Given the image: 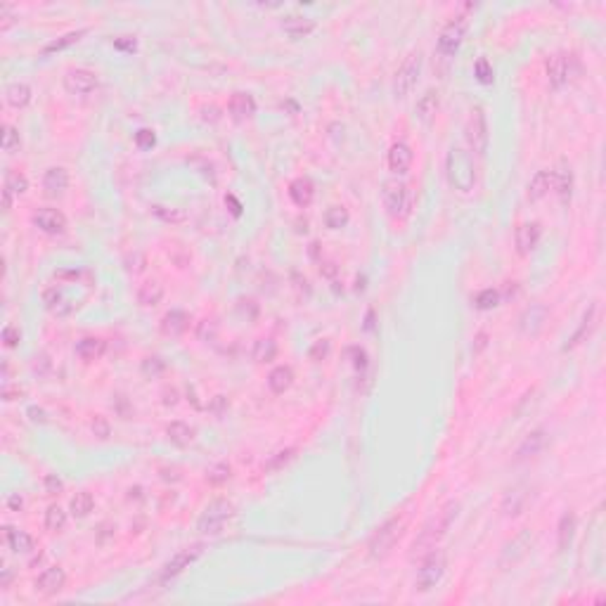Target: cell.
I'll return each mask as SVG.
<instances>
[{
    "mask_svg": "<svg viewBox=\"0 0 606 606\" xmlns=\"http://www.w3.org/2000/svg\"><path fill=\"white\" fill-rule=\"evenodd\" d=\"M403 531H405V516H391L384 526H379L374 535L370 538V556L372 559H384L386 554L393 549V545L401 540Z\"/></svg>",
    "mask_w": 606,
    "mask_h": 606,
    "instance_id": "5b68a950",
    "label": "cell"
},
{
    "mask_svg": "<svg viewBox=\"0 0 606 606\" xmlns=\"http://www.w3.org/2000/svg\"><path fill=\"white\" fill-rule=\"evenodd\" d=\"M163 403H166V405H176L178 403V391L176 389H171V391H163Z\"/></svg>",
    "mask_w": 606,
    "mask_h": 606,
    "instance_id": "94428289",
    "label": "cell"
},
{
    "mask_svg": "<svg viewBox=\"0 0 606 606\" xmlns=\"http://www.w3.org/2000/svg\"><path fill=\"white\" fill-rule=\"evenodd\" d=\"M531 545H533V533L528 531V528H523V531L518 533L516 538H512L509 543L505 545V549H502V556H500V566H502V569L518 564V561H521L523 556L528 554Z\"/></svg>",
    "mask_w": 606,
    "mask_h": 606,
    "instance_id": "4fadbf2b",
    "label": "cell"
},
{
    "mask_svg": "<svg viewBox=\"0 0 606 606\" xmlns=\"http://www.w3.org/2000/svg\"><path fill=\"white\" fill-rule=\"evenodd\" d=\"M474 74H476V79L481 81L483 85L493 83V79H495L493 67H490V62H488V59H485V57L476 59V64H474Z\"/></svg>",
    "mask_w": 606,
    "mask_h": 606,
    "instance_id": "7dc6e473",
    "label": "cell"
},
{
    "mask_svg": "<svg viewBox=\"0 0 606 606\" xmlns=\"http://www.w3.org/2000/svg\"><path fill=\"white\" fill-rule=\"evenodd\" d=\"M31 223L46 234H62L67 230V216L59 209H50V206H43V209L34 211Z\"/></svg>",
    "mask_w": 606,
    "mask_h": 606,
    "instance_id": "5bb4252c",
    "label": "cell"
},
{
    "mask_svg": "<svg viewBox=\"0 0 606 606\" xmlns=\"http://www.w3.org/2000/svg\"><path fill=\"white\" fill-rule=\"evenodd\" d=\"M92 431H95L97 438H109V422L105 417H95L92 419Z\"/></svg>",
    "mask_w": 606,
    "mask_h": 606,
    "instance_id": "db71d44e",
    "label": "cell"
},
{
    "mask_svg": "<svg viewBox=\"0 0 606 606\" xmlns=\"http://www.w3.org/2000/svg\"><path fill=\"white\" fill-rule=\"evenodd\" d=\"M228 112L234 121H247L256 114V100L249 92H232L230 102H228Z\"/></svg>",
    "mask_w": 606,
    "mask_h": 606,
    "instance_id": "44dd1931",
    "label": "cell"
},
{
    "mask_svg": "<svg viewBox=\"0 0 606 606\" xmlns=\"http://www.w3.org/2000/svg\"><path fill=\"white\" fill-rule=\"evenodd\" d=\"M92 507H95V500H92V495L88 493V490L76 493L72 502H69V512H72L76 518H85L92 512Z\"/></svg>",
    "mask_w": 606,
    "mask_h": 606,
    "instance_id": "74e56055",
    "label": "cell"
},
{
    "mask_svg": "<svg viewBox=\"0 0 606 606\" xmlns=\"http://www.w3.org/2000/svg\"><path fill=\"white\" fill-rule=\"evenodd\" d=\"M320 272H322V275H327V277H334L336 275V265L334 263H322Z\"/></svg>",
    "mask_w": 606,
    "mask_h": 606,
    "instance_id": "be15d7a7",
    "label": "cell"
},
{
    "mask_svg": "<svg viewBox=\"0 0 606 606\" xmlns=\"http://www.w3.org/2000/svg\"><path fill=\"white\" fill-rule=\"evenodd\" d=\"M19 339H21V332L14 325H8L3 330V343H5V348H17L19 346Z\"/></svg>",
    "mask_w": 606,
    "mask_h": 606,
    "instance_id": "f907efd6",
    "label": "cell"
},
{
    "mask_svg": "<svg viewBox=\"0 0 606 606\" xmlns=\"http://www.w3.org/2000/svg\"><path fill=\"white\" fill-rule=\"evenodd\" d=\"M43 483H46V490H48V493H50V495H57V493H62V488H64V483L59 481V478L54 476V474H48V476H46V481H43Z\"/></svg>",
    "mask_w": 606,
    "mask_h": 606,
    "instance_id": "11a10c76",
    "label": "cell"
},
{
    "mask_svg": "<svg viewBox=\"0 0 606 606\" xmlns=\"http://www.w3.org/2000/svg\"><path fill=\"white\" fill-rule=\"evenodd\" d=\"M163 370V363L159 358H147V363H145V374H156V372H161Z\"/></svg>",
    "mask_w": 606,
    "mask_h": 606,
    "instance_id": "680465c9",
    "label": "cell"
},
{
    "mask_svg": "<svg viewBox=\"0 0 606 606\" xmlns=\"http://www.w3.org/2000/svg\"><path fill=\"white\" fill-rule=\"evenodd\" d=\"M19 145H21V140H19V130L14 128V125L5 123V125H3V150L8 152V154H12V152H17V150H19Z\"/></svg>",
    "mask_w": 606,
    "mask_h": 606,
    "instance_id": "f6af8a7d",
    "label": "cell"
},
{
    "mask_svg": "<svg viewBox=\"0 0 606 606\" xmlns=\"http://www.w3.org/2000/svg\"><path fill=\"white\" fill-rule=\"evenodd\" d=\"M43 303H46V308L50 310L52 315H57V318H67V315L74 313V305L67 299V294L62 292V289L57 287H50L46 289V294H43Z\"/></svg>",
    "mask_w": 606,
    "mask_h": 606,
    "instance_id": "ffe728a7",
    "label": "cell"
},
{
    "mask_svg": "<svg viewBox=\"0 0 606 606\" xmlns=\"http://www.w3.org/2000/svg\"><path fill=\"white\" fill-rule=\"evenodd\" d=\"M545 445H547V431H545V429L531 431V434L521 441V445L516 447V462L531 460V457L540 455Z\"/></svg>",
    "mask_w": 606,
    "mask_h": 606,
    "instance_id": "d6986e66",
    "label": "cell"
},
{
    "mask_svg": "<svg viewBox=\"0 0 606 606\" xmlns=\"http://www.w3.org/2000/svg\"><path fill=\"white\" fill-rule=\"evenodd\" d=\"M554 190V173L552 171H540L535 173L533 180L528 183V199L538 201L543 199L545 194H549Z\"/></svg>",
    "mask_w": 606,
    "mask_h": 606,
    "instance_id": "4dcf8cb0",
    "label": "cell"
},
{
    "mask_svg": "<svg viewBox=\"0 0 606 606\" xmlns=\"http://www.w3.org/2000/svg\"><path fill=\"white\" fill-rule=\"evenodd\" d=\"M576 526H578V518L573 512H566L559 521V549L566 552L573 543V535H576Z\"/></svg>",
    "mask_w": 606,
    "mask_h": 606,
    "instance_id": "d590c367",
    "label": "cell"
},
{
    "mask_svg": "<svg viewBox=\"0 0 606 606\" xmlns=\"http://www.w3.org/2000/svg\"><path fill=\"white\" fill-rule=\"evenodd\" d=\"M12 199H14V194H12V192H8V190L3 188V209H5V211L12 209Z\"/></svg>",
    "mask_w": 606,
    "mask_h": 606,
    "instance_id": "6125c7cd",
    "label": "cell"
},
{
    "mask_svg": "<svg viewBox=\"0 0 606 606\" xmlns=\"http://www.w3.org/2000/svg\"><path fill=\"white\" fill-rule=\"evenodd\" d=\"M29 414H31V419H34V422H41V424H46L48 422V414H46V410H43V407H29Z\"/></svg>",
    "mask_w": 606,
    "mask_h": 606,
    "instance_id": "91938a15",
    "label": "cell"
},
{
    "mask_svg": "<svg viewBox=\"0 0 606 606\" xmlns=\"http://www.w3.org/2000/svg\"><path fill=\"white\" fill-rule=\"evenodd\" d=\"M188 327H190V315L185 313V310H171V313H166L161 320V332L168 336L185 334Z\"/></svg>",
    "mask_w": 606,
    "mask_h": 606,
    "instance_id": "f1b7e54d",
    "label": "cell"
},
{
    "mask_svg": "<svg viewBox=\"0 0 606 606\" xmlns=\"http://www.w3.org/2000/svg\"><path fill=\"white\" fill-rule=\"evenodd\" d=\"M46 528L50 533H62L67 528V512L59 505H50L46 512Z\"/></svg>",
    "mask_w": 606,
    "mask_h": 606,
    "instance_id": "ab89813d",
    "label": "cell"
},
{
    "mask_svg": "<svg viewBox=\"0 0 606 606\" xmlns=\"http://www.w3.org/2000/svg\"><path fill=\"white\" fill-rule=\"evenodd\" d=\"M445 176L452 190L462 194L472 192L476 185V166H474L472 154L462 147H452L445 156Z\"/></svg>",
    "mask_w": 606,
    "mask_h": 606,
    "instance_id": "7a4b0ae2",
    "label": "cell"
},
{
    "mask_svg": "<svg viewBox=\"0 0 606 606\" xmlns=\"http://www.w3.org/2000/svg\"><path fill=\"white\" fill-rule=\"evenodd\" d=\"M348 221H351V214L343 204H334L325 211V225L330 230H341V228L348 225Z\"/></svg>",
    "mask_w": 606,
    "mask_h": 606,
    "instance_id": "8d00e7d4",
    "label": "cell"
},
{
    "mask_svg": "<svg viewBox=\"0 0 606 606\" xmlns=\"http://www.w3.org/2000/svg\"><path fill=\"white\" fill-rule=\"evenodd\" d=\"M277 358V343L272 339H259L254 346V360L256 363H272Z\"/></svg>",
    "mask_w": 606,
    "mask_h": 606,
    "instance_id": "7bdbcfd3",
    "label": "cell"
},
{
    "mask_svg": "<svg viewBox=\"0 0 606 606\" xmlns=\"http://www.w3.org/2000/svg\"><path fill=\"white\" fill-rule=\"evenodd\" d=\"M64 583H67V571L62 566H50L36 578V592L43 597H52V594L62 592Z\"/></svg>",
    "mask_w": 606,
    "mask_h": 606,
    "instance_id": "2e32d148",
    "label": "cell"
},
{
    "mask_svg": "<svg viewBox=\"0 0 606 606\" xmlns=\"http://www.w3.org/2000/svg\"><path fill=\"white\" fill-rule=\"evenodd\" d=\"M327 353H330V341L327 339H320V341H315L313 343V348H310V360H315V363H320V360H325L327 358Z\"/></svg>",
    "mask_w": 606,
    "mask_h": 606,
    "instance_id": "816d5d0a",
    "label": "cell"
},
{
    "mask_svg": "<svg viewBox=\"0 0 606 606\" xmlns=\"http://www.w3.org/2000/svg\"><path fill=\"white\" fill-rule=\"evenodd\" d=\"M105 348H107V343L102 339H97V336H85V339H81L79 343H76V356L83 360V363H95V360L102 358Z\"/></svg>",
    "mask_w": 606,
    "mask_h": 606,
    "instance_id": "f546056e",
    "label": "cell"
},
{
    "mask_svg": "<svg viewBox=\"0 0 606 606\" xmlns=\"http://www.w3.org/2000/svg\"><path fill=\"white\" fill-rule=\"evenodd\" d=\"M412 159H414V154H412L410 145H405V143L391 145L389 156H386L391 173H396V176H405V173L410 171V166H412Z\"/></svg>",
    "mask_w": 606,
    "mask_h": 606,
    "instance_id": "ac0fdd59",
    "label": "cell"
},
{
    "mask_svg": "<svg viewBox=\"0 0 606 606\" xmlns=\"http://www.w3.org/2000/svg\"><path fill=\"white\" fill-rule=\"evenodd\" d=\"M5 540H8L10 549H12L14 554H31L36 549L34 535H29L26 531H19V528H12V526L5 528Z\"/></svg>",
    "mask_w": 606,
    "mask_h": 606,
    "instance_id": "d4e9b609",
    "label": "cell"
},
{
    "mask_svg": "<svg viewBox=\"0 0 606 606\" xmlns=\"http://www.w3.org/2000/svg\"><path fill=\"white\" fill-rule=\"evenodd\" d=\"M294 384V370L289 365H277L270 374H267V389H270L275 396H282L285 391L292 389Z\"/></svg>",
    "mask_w": 606,
    "mask_h": 606,
    "instance_id": "4316f807",
    "label": "cell"
},
{
    "mask_svg": "<svg viewBox=\"0 0 606 606\" xmlns=\"http://www.w3.org/2000/svg\"><path fill=\"white\" fill-rule=\"evenodd\" d=\"M540 234H543V230H540L538 223H521L514 232L516 254L528 256L531 251H535V247H538V242H540Z\"/></svg>",
    "mask_w": 606,
    "mask_h": 606,
    "instance_id": "e0dca14e",
    "label": "cell"
},
{
    "mask_svg": "<svg viewBox=\"0 0 606 606\" xmlns=\"http://www.w3.org/2000/svg\"><path fill=\"white\" fill-rule=\"evenodd\" d=\"M381 201H384V209L391 218H407L412 211L414 196L410 185L393 178L381 185Z\"/></svg>",
    "mask_w": 606,
    "mask_h": 606,
    "instance_id": "3957f363",
    "label": "cell"
},
{
    "mask_svg": "<svg viewBox=\"0 0 606 606\" xmlns=\"http://www.w3.org/2000/svg\"><path fill=\"white\" fill-rule=\"evenodd\" d=\"M282 29H285V34L292 38V41H301V38H305L308 34H313V31H315V21L308 19V17L292 14V17L282 19Z\"/></svg>",
    "mask_w": 606,
    "mask_h": 606,
    "instance_id": "484cf974",
    "label": "cell"
},
{
    "mask_svg": "<svg viewBox=\"0 0 606 606\" xmlns=\"http://www.w3.org/2000/svg\"><path fill=\"white\" fill-rule=\"evenodd\" d=\"M69 188V173L62 166H52L43 176V190L48 196H62Z\"/></svg>",
    "mask_w": 606,
    "mask_h": 606,
    "instance_id": "7402d4cb",
    "label": "cell"
},
{
    "mask_svg": "<svg viewBox=\"0 0 606 606\" xmlns=\"http://www.w3.org/2000/svg\"><path fill=\"white\" fill-rule=\"evenodd\" d=\"M10 580H12V571H10V569H3V578H0V587L8 589Z\"/></svg>",
    "mask_w": 606,
    "mask_h": 606,
    "instance_id": "03108f58",
    "label": "cell"
},
{
    "mask_svg": "<svg viewBox=\"0 0 606 606\" xmlns=\"http://www.w3.org/2000/svg\"><path fill=\"white\" fill-rule=\"evenodd\" d=\"M14 19H17L14 10L10 5H0V31H8L14 24Z\"/></svg>",
    "mask_w": 606,
    "mask_h": 606,
    "instance_id": "f5cc1de1",
    "label": "cell"
},
{
    "mask_svg": "<svg viewBox=\"0 0 606 606\" xmlns=\"http://www.w3.org/2000/svg\"><path fill=\"white\" fill-rule=\"evenodd\" d=\"M552 173H554V192L559 194L561 201H569L571 192H573V173H571V168H559V171H552Z\"/></svg>",
    "mask_w": 606,
    "mask_h": 606,
    "instance_id": "f35d334b",
    "label": "cell"
},
{
    "mask_svg": "<svg viewBox=\"0 0 606 606\" xmlns=\"http://www.w3.org/2000/svg\"><path fill=\"white\" fill-rule=\"evenodd\" d=\"M8 505H10V509L19 512V509H21V505H24V500H21L19 495H12V498L8 500Z\"/></svg>",
    "mask_w": 606,
    "mask_h": 606,
    "instance_id": "e7e4bbea",
    "label": "cell"
},
{
    "mask_svg": "<svg viewBox=\"0 0 606 606\" xmlns=\"http://www.w3.org/2000/svg\"><path fill=\"white\" fill-rule=\"evenodd\" d=\"M289 196H292V201L299 206V209H305V206L313 204L315 199V185L310 178H296L292 180V185H289Z\"/></svg>",
    "mask_w": 606,
    "mask_h": 606,
    "instance_id": "cb8c5ba5",
    "label": "cell"
},
{
    "mask_svg": "<svg viewBox=\"0 0 606 606\" xmlns=\"http://www.w3.org/2000/svg\"><path fill=\"white\" fill-rule=\"evenodd\" d=\"M294 452H296L294 447H287V450L275 452V455L270 457V462L265 464V472H277V469L287 467V464L294 460Z\"/></svg>",
    "mask_w": 606,
    "mask_h": 606,
    "instance_id": "bcb514c9",
    "label": "cell"
},
{
    "mask_svg": "<svg viewBox=\"0 0 606 606\" xmlns=\"http://www.w3.org/2000/svg\"><path fill=\"white\" fill-rule=\"evenodd\" d=\"M163 299V287L156 280H150L145 285H140L138 289V303L145 305V308H152V305L161 303Z\"/></svg>",
    "mask_w": 606,
    "mask_h": 606,
    "instance_id": "e575fe53",
    "label": "cell"
},
{
    "mask_svg": "<svg viewBox=\"0 0 606 606\" xmlns=\"http://www.w3.org/2000/svg\"><path fill=\"white\" fill-rule=\"evenodd\" d=\"M97 85H100L97 74L90 72V69H85V67L69 69V72L64 74V90H67L69 95L85 97V95H90V92H95Z\"/></svg>",
    "mask_w": 606,
    "mask_h": 606,
    "instance_id": "8fae6325",
    "label": "cell"
},
{
    "mask_svg": "<svg viewBox=\"0 0 606 606\" xmlns=\"http://www.w3.org/2000/svg\"><path fill=\"white\" fill-rule=\"evenodd\" d=\"M447 569V556L443 549H431L427 556H422V564L417 569V578H414V589L417 592H431L445 576Z\"/></svg>",
    "mask_w": 606,
    "mask_h": 606,
    "instance_id": "277c9868",
    "label": "cell"
},
{
    "mask_svg": "<svg viewBox=\"0 0 606 606\" xmlns=\"http://www.w3.org/2000/svg\"><path fill=\"white\" fill-rule=\"evenodd\" d=\"M545 320H547V308H545V305H540V303H535V305H531V308L523 310L521 325H518V327H521L523 334L535 336L545 327Z\"/></svg>",
    "mask_w": 606,
    "mask_h": 606,
    "instance_id": "603a6c76",
    "label": "cell"
},
{
    "mask_svg": "<svg viewBox=\"0 0 606 606\" xmlns=\"http://www.w3.org/2000/svg\"><path fill=\"white\" fill-rule=\"evenodd\" d=\"M154 143H156L154 130H150V128H140L138 133H135V145H138L140 150H152V147H154Z\"/></svg>",
    "mask_w": 606,
    "mask_h": 606,
    "instance_id": "681fc988",
    "label": "cell"
},
{
    "mask_svg": "<svg viewBox=\"0 0 606 606\" xmlns=\"http://www.w3.org/2000/svg\"><path fill=\"white\" fill-rule=\"evenodd\" d=\"M152 211H154V214L159 216V218H163V221H171V223L183 221V218H185L183 214H180V211H163V206H154Z\"/></svg>",
    "mask_w": 606,
    "mask_h": 606,
    "instance_id": "9f6ffc18",
    "label": "cell"
},
{
    "mask_svg": "<svg viewBox=\"0 0 606 606\" xmlns=\"http://www.w3.org/2000/svg\"><path fill=\"white\" fill-rule=\"evenodd\" d=\"M114 48H117V50H128V52H133V50H135V38H130V36L119 38V41H114Z\"/></svg>",
    "mask_w": 606,
    "mask_h": 606,
    "instance_id": "6f0895ef",
    "label": "cell"
},
{
    "mask_svg": "<svg viewBox=\"0 0 606 606\" xmlns=\"http://www.w3.org/2000/svg\"><path fill=\"white\" fill-rule=\"evenodd\" d=\"M419 74H422V52L412 50L405 59H403V64L396 72V79H393V92H396V97L405 100V97L414 90V85H417Z\"/></svg>",
    "mask_w": 606,
    "mask_h": 606,
    "instance_id": "ba28073f",
    "label": "cell"
},
{
    "mask_svg": "<svg viewBox=\"0 0 606 606\" xmlns=\"http://www.w3.org/2000/svg\"><path fill=\"white\" fill-rule=\"evenodd\" d=\"M464 138H467V145L474 154H485L488 150V121H485V112L483 107H474L469 112L467 119V128H464Z\"/></svg>",
    "mask_w": 606,
    "mask_h": 606,
    "instance_id": "9c48e42d",
    "label": "cell"
},
{
    "mask_svg": "<svg viewBox=\"0 0 606 606\" xmlns=\"http://www.w3.org/2000/svg\"><path fill=\"white\" fill-rule=\"evenodd\" d=\"M31 97H34V92H31V85L29 83H10L8 90H5V100H8L10 107L14 109H24L26 105L31 102Z\"/></svg>",
    "mask_w": 606,
    "mask_h": 606,
    "instance_id": "d6a6232c",
    "label": "cell"
},
{
    "mask_svg": "<svg viewBox=\"0 0 606 606\" xmlns=\"http://www.w3.org/2000/svg\"><path fill=\"white\" fill-rule=\"evenodd\" d=\"M498 303H500L498 289H481V292L476 294V299H474V305H476L478 310H493Z\"/></svg>",
    "mask_w": 606,
    "mask_h": 606,
    "instance_id": "ee69618b",
    "label": "cell"
},
{
    "mask_svg": "<svg viewBox=\"0 0 606 606\" xmlns=\"http://www.w3.org/2000/svg\"><path fill=\"white\" fill-rule=\"evenodd\" d=\"M225 201H230V204H232V214H234V216H239V204H237V201H234V196H228Z\"/></svg>",
    "mask_w": 606,
    "mask_h": 606,
    "instance_id": "003e7915",
    "label": "cell"
},
{
    "mask_svg": "<svg viewBox=\"0 0 606 606\" xmlns=\"http://www.w3.org/2000/svg\"><path fill=\"white\" fill-rule=\"evenodd\" d=\"M8 192H12L14 196H21L26 194V190H29V180H26L24 173L19 171H8L5 173V185H3Z\"/></svg>",
    "mask_w": 606,
    "mask_h": 606,
    "instance_id": "60d3db41",
    "label": "cell"
},
{
    "mask_svg": "<svg viewBox=\"0 0 606 606\" xmlns=\"http://www.w3.org/2000/svg\"><path fill=\"white\" fill-rule=\"evenodd\" d=\"M457 514H460V502L457 500L445 502V505L441 507L427 523H424V528L419 531L417 538H414V543L410 547V559H417V556L422 559V556H427L431 549L438 547L441 540L445 538L447 531H450V526L455 523Z\"/></svg>",
    "mask_w": 606,
    "mask_h": 606,
    "instance_id": "6da1fadb",
    "label": "cell"
},
{
    "mask_svg": "<svg viewBox=\"0 0 606 606\" xmlns=\"http://www.w3.org/2000/svg\"><path fill=\"white\" fill-rule=\"evenodd\" d=\"M85 34H88V29H79V31H69V34H64L62 38H57V41H52V43H48L46 46V54H50V52H59V50H64V48H69V46H74V43H79L81 38H83Z\"/></svg>",
    "mask_w": 606,
    "mask_h": 606,
    "instance_id": "b9f144b4",
    "label": "cell"
},
{
    "mask_svg": "<svg viewBox=\"0 0 606 606\" xmlns=\"http://www.w3.org/2000/svg\"><path fill=\"white\" fill-rule=\"evenodd\" d=\"M578 72H580V62L571 52H556L547 62V81L554 90H561L564 85H569L578 76Z\"/></svg>",
    "mask_w": 606,
    "mask_h": 606,
    "instance_id": "8992f818",
    "label": "cell"
},
{
    "mask_svg": "<svg viewBox=\"0 0 606 606\" xmlns=\"http://www.w3.org/2000/svg\"><path fill=\"white\" fill-rule=\"evenodd\" d=\"M201 554H204V547H201V545H192V547L180 549V552H176L171 559L166 561V564H163L161 580H171V578L180 576V573H183L185 569H190V566H192Z\"/></svg>",
    "mask_w": 606,
    "mask_h": 606,
    "instance_id": "7c38bea8",
    "label": "cell"
},
{
    "mask_svg": "<svg viewBox=\"0 0 606 606\" xmlns=\"http://www.w3.org/2000/svg\"><path fill=\"white\" fill-rule=\"evenodd\" d=\"M594 327H597V303H592L587 308V313L583 315V320H580V327H578L576 330V334L571 336L569 339V343H566L564 346V351H571V348H576L578 343H580L583 339H587L589 334H592L594 332Z\"/></svg>",
    "mask_w": 606,
    "mask_h": 606,
    "instance_id": "83f0119b",
    "label": "cell"
},
{
    "mask_svg": "<svg viewBox=\"0 0 606 606\" xmlns=\"http://www.w3.org/2000/svg\"><path fill=\"white\" fill-rule=\"evenodd\" d=\"M528 500H531V488H528L526 483H518L514 485V488H509L505 493V498H502L500 502V509L505 516H518L523 514V509H526Z\"/></svg>",
    "mask_w": 606,
    "mask_h": 606,
    "instance_id": "9a60e30c",
    "label": "cell"
},
{
    "mask_svg": "<svg viewBox=\"0 0 606 606\" xmlns=\"http://www.w3.org/2000/svg\"><path fill=\"white\" fill-rule=\"evenodd\" d=\"M438 92L436 90H427L422 97L417 100V105H414V114H417V119L422 123H431L436 117V112H438Z\"/></svg>",
    "mask_w": 606,
    "mask_h": 606,
    "instance_id": "1f68e13d",
    "label": "cell"
},
{
    "mask_svg": "<svg viewBox=\"0 0 606 606\" xmlns=\"http://www.w3.org/2000/svg\"><path fill=\"white\" fill-rule=\"evenodd\" d=\"M234 514V507L228 500H214L206 505V509L201 512V516L196 518V531L204 535H218L225 528V523L230 521Z\"/></svg>",
    "mask_w": 606,
    "mask_h": 606,
    "instance_id": "52a82bcc",
    "label": "cell"
},
{
    "mask_svg": "<svg viewBox=\"0 0 606 606\" xmlns=\"http://www.w3.org/2000/svg\"><path fill=\"white\" fill-rule=\"evenodd\" d=\"M228 478H230V467H228V464H216V467L211 469L209 474H206V481L214 483V485L225 483Z\"/></svg>",
    "mask_w": 606,
    "mask_h": 606,
    "instance_id": "c3c4849f",
    "label": "cell"
},
{
    "mask_svg": "<svg viewBox=\"0 0 606 606\" xmlns=\"http://www.w3.org/2000/svg\"><path fill=\"white\" fill-rule=\"evenodd\" d=\"M467 29H469L467 17H452L443 26V31L438 34V41H436V52H438L441 57H445V59L452 57V54L460 50L464 36H467Z\"/></svg>",
    "mask_w": 606,
    "mask_h": 606,
    "instance_id": "30bf717a",
    "label": "cell"
},
{
    "mask_svg": "<svg viewBox=\"0 0 606 606\" xmlns=\"http://www.w3.org/2000/svg\"><path fill=\"white\" fill-rule=\"evenodd\" d=\"M166 436H168V441H171V443L185 447V445H190L194 441V429L190 427L188 422H171L166 427Z\"/></svg>",
    "mask_w": 606,
    "mask_h": 606,
    "instance_id": "836d02e7",
    "label": "cell"
}]
</instances>
